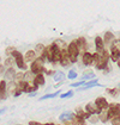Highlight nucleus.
<instances>
[{
	"mask_svg": "<svg viewBox=\"0 0 120 125\" xmlns=\"http://www.w3.org/2000/svg\"><path fill=\"white\" fill-rule=\"evenodd\" d=\"M65 79V74L62 72H55L54 73V81L55 82H60Z\"/></svg>",
	"mask_w": 120,
	"mask_h": 125,
	"instance_id": "obj_24",
	"label": "nucleus"
},
{
	"mask_svg": "<svg viewBox=\"0 0 120 125\" xmlns=\"http://www.w3.org/2000/svg\"><path fill=\"white\" fill-rule=\"evenodd\" d=\"M60 94V91H57L55 93H52V94H47V95H43L40 98V100H46V99H52V98H55L57 95Z\"/></svg>",
	"mask_w": 120,
	"mask_h": 125,
	"instance_id": "obj_28",
	"label": "nucleus"
},
{
	"mask_svg": "<svg viewBox=\"0 0 120 125\" xmlns=\"http://www.w3.org/2000/svg\"><path fill=\"white\" fill-rule=\"evenodd\" d=\"M69 122H71L72 125H85V120H84L83 118L78 117V115H75V117H73L71 120H69Z\"/></svg>",
	"mask_w": 120,
	"mask_h": 125,
	"instance_id": "obj_20",
	"label": "nucleus"
},
{
	"mask_svg": "<svg viewBox=\"0 0 120 125\" xmlns=\"http://www.w3.org/2000/svg\"><path fill=\"white\" fill-rule=\"evenodd\" d=\"M34 77H35V74H34V73H31V72H27V73L24 74L23 80H24L25 82H28V83H29L30 81H34Z\"/></svg>",
	"mask_w": 120,
	"mask_h": 125,
	"instance_id": "obj_25",
	"label": "nucleus"
},
{
	"mask_svg": "<svg viewBox=\"0 0 120 125\" xmlns=\"http://www.w3.org/2000/svg\"><path fill=\"white\" fill-rule=\"evenodd\" d=\"M97 79H94L92 81H90V82H85L82 88H79V91H85V89H89L90 87H94V86H97L99 83H97Z\"/></svg>",
	"mask_w": 120,
	"mask_h": 125,
	"instance_id": "obj_22",
	"label": "nucleus"
},
{
	"mask_svg": "<svg viewBox=\"0 0 120 125\" xmlns=\"http://www.w3.org/2000/svg\"><path fill=\"white\" fill-rule=\"evenodd\" d=\"M6 96H7V93H6V81H1L0 82V99L5 100Z\"/></svg>",
	"mask_w": 120,
	"mask_h": 125,
	"instance_id": "obj_17",
	"label": "nucleus"
},
{
	"mask_svg": "<svg viewBox=\"0 0 120 125\" xmlns=\"http://www.w3.org/2000/svg\"><path fill=\"white\" fill-rule=\"evenodd\" d=\"M53 44H55L60 50H62V49H66V43L64 42V41H61V39H58V41H55Z\"/></svg>",
	"mask_w": 120,
	"mask_h": 125,
	"instance_id": "obj_27",
	"label": "nucleus"
},
{
	"mask_svg": "<svg viewBox=\"0 0 120 125\" xmlns=\"http://www.w3.org/2000/svg\"><path fill=\"white\" fill-rule=\"evenodd\" d=\"M95 77V74L94 72H85L83 74V80H88V79H94Z\"/></svg>",
	"mask_w": 120,
	"mask_h": 125,
	"instance_id": "obj_29",
	"label": "nucleus"
},
{
	"mask_svg": "<svg viewBox=\"0 0 120 125\" xmlns=\"http://www.w3.org/2000/svg\"><path fill=\"white\" fill-rule=\"evenodd\" d=\"M29 125H54L52 123H48V124H40V123H36V122H30Z\"/></svg>",
	"mask_w": 120,
	"mask_h": 125,
	"instance_id": "obj_40",
	"label": "nucleus"
},
{
	"mask_svg": "<svg viewBox=\"0 0 120 125\" xmlns=\"http://www.w3.org/2000/svg\"><path fill=\"white\" fill-rule=\"evenodd\" d=\"M85 82H87L85 80H82V81H78L76 83H71V87H80V86H83Z\"/></svg>",
	"mask_w": 120,
	"mask_h": 125,
	"instance_id": "obj_37",
	"label": "nucleus"
},
{
	"mask_svg": "<svg viewBox=\"0 0 120 125\" xmlns=\"http://www.w3.org/2000/svg\"><path fill=\"white\" fill-rule=\"evenodd\" d=\"M66 50H67L69 57H70V60H71V63L76 62L77 58H78V55H79V49H78V47H77L76 41H72L70 44H69V47H67Z\"/></svg>",
	"mask_w": 120,
	"mask_h": 125,
	"instance_id": "obj_3",
	"label": "nucleus"
},
{
	"mask_svg": "<svg viewBox=\"0 0 120 125\" xmlns=\"http://www.w3.org/2000/svg\"><path fill=\"white\" fill-rule=\"evenodd\" d=\"M73 94V92L72 91H69V92H66V93H62V94H60V98L61 99H66V98H71Z\"/></svg>",
	"mask_w": 120,
	"mask_h": 125,
	"instance_id": "obj_35",
	"label": "nucleus"
},
{
	"mask_svg": "<svg viewBox=\"0 0 120 125\" xmlns=\"http://www.w3.org/2000/svg\"><path fill=\"white\" fill-rule=\"evenodd\" d=\"M15 64V58H12V57H9V58H6V61H5V66L6 67H12Z\"/></svg>",
	"mask_w": 120,
	"mask_h": 125,
	"instance_id": "obj_32",
	"label": "nucleus"
},
{
	"mask_svg": "<svg viewBox=\"0 0 120 125\" xmlns=\"http://www.w3.org/2000/svg\"><path fill=\"white\" fill-rule=\"evenodd\" d=\"M112 50V54H110V58L113 62H119V57H120V49L117 48H110Z\"/></svg>",
	"mask_w": 120,
	"mask_h": 125,
	"instance_id": "obj_16",
	"label": "nucleus"
},
{
	"mask_svg": "<svg viewBox=\"0 0 120 125\" xmlns=\"http://www.w3.org/2000/svg\"><path fill=\"white\" fill-rule=\"evenodd\" d=\"M112 119V125H120V115L119 117H113Z\"/></svg>",
	"mask_w": 120,
	"mask_h": 125,
	"instance_id": "obj_36",
	"label": "nucleus"
},
{
	"mask_svg": "<svg viewBox=\"0 0 120 125\" xmlns=\"http://www.w3.org/2000/svg\"><path fill=\"white\" fill-rule=\"evenodd\" d=\"M47 74H48V75H50V74H53V70H48V72H47Z\"/></svg>",
	"mask_w": 120,
	"mask_h": 125,
	"instance_id": "obj_44",
	"label": "nucleus"
},
{
	"mask_svg": "<svg viewBox=\"0 0 120 125\" xmlns=\"http://www.w3.org/2000/svg\"><path fill=\"white\" fill-rule=\"evenodd\" d=\"M45 60L41 57L39 58H35L34 60V62H32V64H31V73H34L35 75L36 74H42V73H45L46 70H45Z\"/></svg>",
	"mask_w": 120,
	"mask_h": 125,
	"instance_id": "obj_2",
	"label": "nucleus"
},
{
	"mask_svg": "<svg viewBox=\"0 0 120 125\" xmlns=\"http://www.w3.org/2000/svg\"><path fill=\"white\" fill-rule=\"evenodd\" d=\"M76 43H77V47H78V49H79V52H80V51H84L85 49L88 48L87 39L84 38V37H79V38L76 41Z\"/></svg>",
	"mask_w": 120,
	"mask_h": 125,
	"instance_id": "obj_11",
	"label": "nucleus"
},
{
	"mask_svg": "<svg viewBox=\"0 0 120 125\" xmlns=\"http://www.w3.org/2000/svg\"><path fill=\"white\" fill-rule=\"evenodd\" d=\"M87 119L89 120L90 123H94V124L99 122V118H97V117H96V115H92V113H90V115H89V117H88Z\"/></svg>",
	"mask_w": 120,
	"mask_h": 125,
	"instance_id": "obj_30",
	"label": "nucleus"
},
{
	"mask_svg": "<svg viewBox=\"0 0 120 125\" xmlns=\"http://www.w3.org/2000/svg\"><path fill=\"white\" fill-rule=\"evenodd\" d=\"M15 75H16V72H15V69H13L12 67H10L9 69H7V70H6V73H5V81H7V82L13 81Z\"/></svg>",
	"mask_w": 120,
	"mask_h": 125,
	"instance_id": "obj_12",
	"label": "nucleus"
},
{
	"mask_svg": "<svg viewBox=\"0 0 120 125\" xmlns=\"http://www.w3.org/2000/svg\"><path fill=\"white\" fill-rule=\"evenodd\" d=\"M59 58H60V49L55 44H53V63L59 62Z\"/></svg>",
	"mask_w": 120,
	"mask_h": 125,
	"instance_id": "obj_18",
	"label": "nucleus"
},
{
	"mask_svg": "<svg viewBox=\"0 0 120 125\" xmlns=\"http://www.w3.org/2000/svg\"><path fill=\"white\" fill-rule=\"evenodd\" d=\"M6 112V108H1L0 110V115H2V113H5Z\"/></svg>",
	"mask_w": 120,
	"mask_h": 125,
	"instance_id": "obj_43",
	"label": "nucleus"
},
{
	"mask_svg": "<svg viewBox=\"0 0 120 125\" xmlns=\"http://www.w3.org/2000/svg\"><path fill=\"white\" fill-rule=\"evenodd\" d=\"M108 58H109L108 52L105 49H102L100 51H96L92 55V64L95 66L96 69L103 70L105 68L107 67V64H108Z\"/></svg>",
	"mask_w": 120,
	"mask_h": 125,
	"instance_id": "obj_1",
	"label": "nucleus"
},
{
	"mask_svg": "<svg viewBox=\"0 0 120 125\" xmlns=\"http://www.w3.org/2000/svg\"><path fill=\"white\" fill-rule=\"evenodd\" d=\"M15 50H16V49L13 48V47H9V48L6 49V55H11Z\"/></svg>",
	"mask_w": 120,
	"mask_h": 125,
	"instance_id": "obj_38",
	"label": "nucleus"
},
{
	"mask_svg": "<svg viewBox=\"0 0 120 125\" xmlns=\"http://www.w3.org/2000/svg\"><path fill=\"white\" fill-rule=\"evenodd\" d=\"M95 45H96V51H100L102 49H105V44H103V39L101 37H96L95 38Z\"/></svg>",
	"mask_w": 120,
	"mask_h": 125,
	"instance_id": "obj_23",
	"label": "nucleus"
},
{
	"mask_svg": "<svg viewBox=\"0 0 120 125\" xmlns=\"http://www.w3.org/2000/svg\"><path fill=\"white\" fill-rule=\"evenodd\" d=\"M108 119H109V115H108V111H107V108H103V110H101L100 113H99V120H101L102 123H106Z\"/></svg>",
	"mask_w": 120,
	"mask_h": 125,
	"instance_id": "obj_14",
	"label": "nucleus"
},
{
	"mask_svg": "<svg viewBox=\"0 0 120 125\" xmlns=\"http://www.w3.org/2000/svg\"><path fill=\"white\" fill-rule=\"evenodd\" d=\"M107 111H108V115H109V119L113 117H119L120 115V106L119 104H108L107 107Z\"/></svg>",
	"mask_w": 120,
	"mask_h": 125,
	"instance_id": "obj_7",
	"label": "nucleus"
},
{
	"mask_svg": "<svg viewBox=\"0 0 120 125\" xmlns=\"http://www.w3.org/2000/svg\"><path fill=\"white\" fill-rule=\"evenodd\" d=\"M113 41H114V35H113L112 32H106V35H105V37H103V44L109 45Z\"/></svg>",
	"mask_w": 120,
	"mask_h": 125,
	"instance_id": "obj_21",
	"label": "nucleus"
},
{
	"mask_svg": "<svg viewBox=\"0 0 120 125\" xmlns=\"http://www.w3.org/2000/svg\"><path fill=\"white\" fill-rule=\"evenodd\" d=\"M11 55H12L13 58H15V63L17 64V67L19 68V69H23V70H25V69H27V64H25L24 58H23V56H22V54H20L19 51L15 50Z\"/></svg>",
	"mask_w": 120,
	"mask_h": 125,
	"instance_id": "obj_4",
	"label": "nucleus"
},
{
	"mask_svg": "<svg viewBox=\"0 0 120 125\" xmlns=\"http://www.w3.org/2000/svg\"><path fill=\"white\" fill-rule=\"evenodd\" d=\"M117 91H118V89H110V88H109V89H107V92L109 93L110 95H113V96H114V95H117V93H118Z\"/></svg>",
	"mask_w": 120,
	"mask_h": 125,
	"instance_id": "obj_39",
	"label": "nucleus"
},
{
	"mask_svg": "<svg viewBox=\"0 0 120 125\" xmlns=\"http://www.w3.org/2000/svg\"><path fill=\"white\" fill-rule=\"evenodd\" d=\"M82 61H83V64H84V66H90V64H92V54L87 52V51L83 52Z\"/></svg>",
	"mask_w": 120,
	"mask_h": 125,
	"instance_id": "obj_10",
	"label": "nucleus"
},
{
	"mask_svg": "<svg viewBox=\"0 0 120 125\" xmlns=\"http://www.w3.org/2000/svg\"><path fill=\"white\" fill-rule=\"evenodd\" d=\"M23 77H24V74L23 73H18V74H16L15 75V82L16 83H18V82H20V81H23Z\"/></svg>",
	"mask_w": 120,
	"mask_h": 125,
	"instance_id": "obj_31",
	"label": "nucleus"
},
{
	"mask_svg": "<svg viewBox=\"0 0 120 125\" xmlns=\"http://www.w3.org/2000/svg\"><path fill=\"white\" fill-rule=\"evenodd\" d=\"M95 104H96V106H97L100 110H103V108H107V107H108V101H107V99L103 98V96H99V98L96 99Z\"/></svg>",
	"mask_w": 120,
	"mask_h": 125,
	"instance_id": "obj_9",
	"label": "nucleus"
},
{
	"mask_svg": "<svg viewBox=\"0 0 120 125\" xmlns=\"http://www.w3.org/2000/svg\"><path fill=\"white\" fill-rule=\"evenodd\" d=\"M43 50H45V45L43 44H37L36 45V48H35V52H37V54H42L43 52Z\"/></svg>",
	"mask_w": 120,
	"mask_h": 125,
	"instance_id": "obj_33",
	"label": "nucleus"
},
{
	"mask_svg": "<svg viewBox=\"0 0 120 125\" xmlns=\"http://www.w3.org/2000/svg\"><path fill=\"white\" fill-rule=\"evenodd\" d=\"M60 64L62 67H69L71 64V60L69 57V54H67V50L66 49H62L60 50V58H59Z\"/></svg>",
	"mask_w": 120,
	"mask_h": 125,
	"instance_id": "obj_6",
	"label": "nucleus"
},
{
	"mask_svg": "<svg viewBox=\"0 0 120 125\" xmlns=\"http://www.w3.org/2000/svg\"><path fill=\"white\" fill-rule=\"evenodd\" d=\"M73 117H75V113H73V112L66 111V112H64V113H61V115H60L59 119L60 120H62V122H69V120H71Z\"/></svg>",
	"mask_w": 120,
	"mask_h": 125,
	"instance_id": "obj_13",
	"label": "nucleus"
},
{
	"mask_svg": "<svg viewBox=\"0 0 120 125\" xmlns=\"http://www.w3.org/2000/svg\"><path fill=\"white\" fill-rule=\"evenodd\" d=\"M34 85H37V86H43L45 85V82H46V80H45V76L42 75V74H36L35 77H34Z\"/></svg>",
	"mask_w": 120,
	"mask_h": 125,
	"instance_id": "obj_15",
	"label": "nucleus"
},
{
	"mask_svg": "<svg viewBox=\"0 0 120 125\" xmlns=\"http://www.w3.org/2000/svg\"><path fill=\"white\" fill-rule=\"evenodd\" d=\"M85 111L88 112V113H92V115H96V113H100V108L96 106L95 103H89V104H87L85 106Z\"/></svg>",
	"mask_w": 120,
	"mask_h": 125,
	"instance_id": "obj_8",
	"label": "nucleus"
},
{
	"mask_svg": "<svg viewBox=\"0 0 120 125\" xmlns=\"http://www.w3.org/2000/svg\"><path fill=\"white\" fill-rule=\"evenodd\" d=\"M67 77H69V79H71V80L76 79V77H77V73H76V70H75V69L70 70V72H69V75H67Z\"/></svg>",
	"mask_w": 120,
	"mask_h": 125,
	"instance_id": "obj_34",
	"label": "nucleus"
},
{
	"mask_svg": "<svg viewBox=\"0 0 120 125\" xmlns=\"http://www.w3.org/2000/svg\"><path fill=\"white\" fill-rule=\"evenodd\" d=\"M35 58H36V52H35L34 50H29V51H27V54H25L24 62H31V61H34Z\"/></svg>",
	"mask_w": 120,
	"mask_h": 125,
	"instance_id": "obj_19",
	"label": "nucleus"
},
{
	"mask_svg": "<svg viewBox=\"0 0 120 125\" xmlns=\"http://www.w3.org/2000/svg\"><path fill=\"white\" fill-rule=\"evenodd\" d=\"M4 72H5V68H4V66H1V64H0V75H2V74H4Z\"/></svg>",
	"mask_w": 120,
	"mask_h": 125,
	"instance_id": "obj_42",
	"label": "nucleus"
},
{
	"mask_svg": "<svg viewBox=\"0 0 120 125\" xmlns=\"http://www.w3.org/2000/svg\"><path fill=\"white\" fill-rule=\"evenodd\" d=\"M16 89H17V83H15L13 81H11V85H10V87H9V89L6 88V93H7V95H9V94H13Z\"/></svg>",
	"mask_w": 120,
	"mask_h": 125,
	"instance_id": "obj_26",
	"label": "nucleus"
},
{
	"mask_svg": "<svg viewBox=\"0 0 120 125\" xmlns=\"http://www.w3.org/2000/svg\"><path fill=\"white\" fill-rule=\"evenodd\" d=\"M22 93H23V92H22V91H20V89H18V91H17V89H16V92H15V93H13V95H15V96H19L20 94H22Z\"/></svg>",
	"mask_w": 120,
	"mask_h": 125,
	"instance_id": "obj_41",
	"label": "nucleus"
},
{
	"mask_svg": "<svg viewBox=\"0 0 120 125\" xmlns=\"http://www.w3.org/2000/svg\"><path fill=\"white\" fill-rule=\"evenodd\" d=\"M41 57L45 61H48L50 63H53V44H50L48 47H45L43 52L41 54Z\"/></svg>",
	"mask_w": 120,
	"mask_h": 125,
	"instance_id": "obj_5",
	"label": "nucleus"
}]
</instances>
